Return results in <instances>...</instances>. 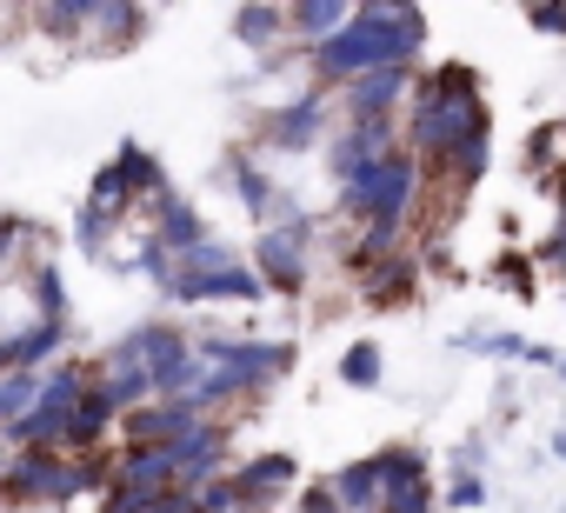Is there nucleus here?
<instances>
[{"label": "nucleus", "mask_w": 566, "mask_h": 513, "mask_svg": "<svg viewBox=\"0 0 566 513\" xmlns=\"http://www.w3.org/2000/svg\"><path fill=\"white\" fill-rule=\"evenodd\" d=\"M526 21H533L539 34H566V8H526Z\"/></svg>", "instance_id": "0eeeda50"}, {"label": "nucleus", "mask_w": 566, "mask_h": 513, "mask_svg": "<svg viewBox=\"0 0 566 513\" xmlns=\"http://www.w3.org/2000/svg\"><path fill=\"white\" fill-rule=\"evenodd\" d=\"M374 486H380V467H374V460H367V467H354V473L340 480V493H347L354 506H367V500H374Z\"/></svg>", "instance_id": "39448f33"}, {"label": "nucleus", "mask_w": 566, "mask_h": 513, "mask_svg": "<svg viewBox=\"0 0 566 513\" xmlns=\"http://www.w3.org/2000/svg\"><path fill=\"white\" fill-rule=\"evenodd\" d=\"M347 380H354V387H374V380H380V354H374V347H354Z\"/></svg>", "instance_id": "423d86ee"}, {"label": "nucleus", "mask_w": 566, "mask_h": 513, "mask_svg": "<svg viewBox=\"0 0 566 513\" xmlns=\"http://www.w3.org/2000/svg\"><path fill=\"white\" fill-rule=\"evenodd\" d=\"M301 21H307V28H334V21H340V8H301Z\"/></svg>", "instance_id": "1a4fd4ad"}, {"label": "nucleus", "mask_w": 566, "mask_h": 513, "mask_svg": "<svg viewBox=\"0 0 566 513\" xmlns=\"http://www.w3.org/2000/svg\"><path fill=\"white\" fill-rule=\"evenodd\" d=\"M407 193H413V160H400V154H387L380 167H367V174L354 180V200L374 213L380 233H394V220L407 213Z\"/></svg>", "instance_id": "7ed1b4c3"}, {"label": "nucleus", "mask_w": 566, "mask_h": 513, "mask_svg": "<svg viewBox=\"0 0 566 513\" xmlns=\"http://www.w3.org/2000/svg\"><path fill=\"white\" fill-rule=\"evenodd\" d=\"M400 87H407V74H400V67L360 74V87H354V107H360V114H380V107H394V101H400Z\"/></svg>", "instance_id": "20e7f679"}, {"label": "nucleus", "mask_w": 566, "mask_h": 513, "mask_svg": "<svg viewBox=\"0 0 566 513\" xmlns=\"http://www.w3.org/2000/svg\"><path fill=\"white\" fill-rule=\"evenodd\" d=\"M420 147L433 160H453L460 147L486 140V101L473 94L467 67H440V81H427V107H420Z\"/></svg>", "instance_id": "f03ea898"}, {"label": "nucleus", "mask_w": 566, "mask_h": 513, "mask_svg": "<svg viewBox=\"0 0 566 513\" xmlns=\"http://www.w3.org/2000/svg\"><path fill=\"white\" fill-rule=\"evenodd\" d=\"M453 506H480V480H460L453 486Z\"/></svg>", "instance_id": "9d476101"}, {"label": "nucleus", "mask_w": 566, "mask_h": 513, "mask_svg": "<svg viewBox=\"0 0 566 513\" xmlns=\"http://www.w3.org/2000/svg\"><path fill=\"white\" fill-rule=\"evenodd\" d=\"M533 253H539V261H546V268H559V274H566V227H559L553 240H539Z\"/></svg>", "instance_id": "6e6552de"}, {"label": "nucleus", "mask_w": 566, "mask_h": 513, "mask_svg": "<svg viewBox=\"0 0 566 513\" xmlns=\"http://www.w3.org/2000/svg\"><path fill=\"white\" fill-rule=\"evenodd\" d=\"M559 374H566V360H559Z\"/></svg>", "instance_id": "f8f14e48"}, {"label": "nucleus", "mask_w": 566, "mask_h": 513, "mask_svg": "<svg viewBox=\"0 0 566 513\" xmlns=\"http://www.w3.org/2000/svg\"><path fill=\"white\" fill-rule=\"evenodd\" d=\"M553 447H559V453H566V433H553Z\"/></svg>", "instance_id": "9b49d317"}, {"label": "nucleus", "mask_w": 566, "mask_h": 513, "mask_svg": "<svg viewBox=\"0 0 566 513\" xmlns=\"http://www.w3.org/2000/svg\"><path fill=\"white\" fill-rule=\"evenodd\" d=\"M420 48V14L413 8H374V14H360L347 34H334L327 48H321V67L327 74H380V67H400L407 54Z\"/></svg>", "instance_id": "f257e3e1"}]
</instances>
